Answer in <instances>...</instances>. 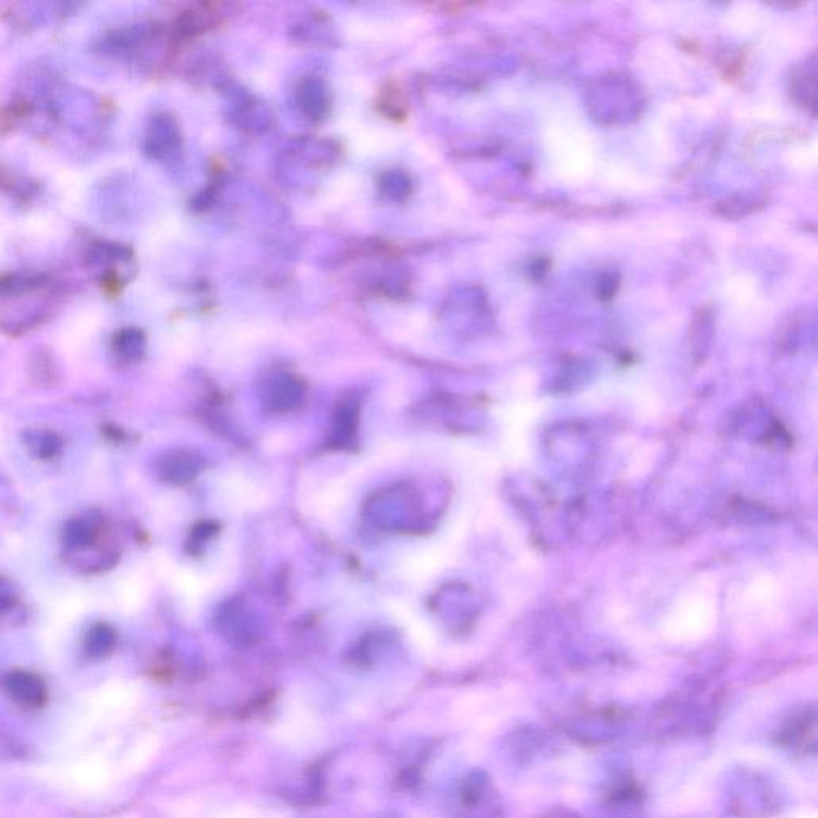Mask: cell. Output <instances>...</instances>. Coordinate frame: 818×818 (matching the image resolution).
<instances>
[{"label": "cell", "instance_id": "cell-1", "mask_svg": "<svg viewBox=\"0 0 818 818\" xmlns=\"http://www.w3.org/2000/svg\"><path fill=\"white\" fill-rule=\"evenodd\" d=\"M265 402L275 411H290L303 402V384L288 374L274 376L265 385Z\"/></svg>", "mask_w": 818, "mask_h": 818}, {"label": "cell", "instance_id": "cell-2", "mask_svg": "<svg viewBox=\"0 0 818 818\" xmlns=\"http://www.w3.org/2000/svg\"><path fill=\"white\" fill-rule=\"evenodd\" d=\"M200 472V461L197 455L185 453V451H178L172 454L165 455L160 463L159 474L165 482L173 483V484H185L191 482L194 476H197Z\"/></svg>", "mask_w": 818, "mask_h": 818}, {"label": "cell", "instance_id": "cell-3", "mask_svg": "<svg viewBox=\"0 0 818 818\" xmlns=\"http://www.w3.org/2000/svg\"><path fill=\"white\" fill-rule=\"evenodd\" d=\"M297 101L303 113L311 119H322L328 109V92L322 80L307 77L297 90Z\"/></svg>", "mask_w": 818, "mask_h": 818}, {"label": "cell", "instance_id": "cell-4", "mask_svg": "<svg viewBox=\"0 0 818 818\" xmlns=\"http://www.w3.org/2000/svg\"><path fill=\"white\" fill-rule=\"evenodd\" d=\"M178 130L168 117H159L154 122L147 139V145L152 155H165L178 145Z\"/></svg>", "mask_w": 818, "mask_h": 818}, {"label": "cell", "instance_id": "cell-5", "mask_svg": "<svg viewBox=\"0 0 818 818\" xmlns=\"http://www.w3.org/2000/svg\"><path fill=\"white\" fill-rule=\"evenodd\" d=\"M25 446L37 459H52L61 449V438L52 430H27Z\"/></svg>", "mask_w": 818, "mask_h": 818}, {"label": "cell", "instance_id": "cell-6", "mask_svg": "<svg viewBox=\"0 0 818 818\" xmlns=\"http://www.w3.org/2000/svg\"><path fill=\"white\" fill-rule=\"evenodd\" d=\"M356 419H358V411H356L355 403H343L337 408L334 421H333V436H334L336 444L343 446L345 443H349L350 438L355 434Z\"/></svg>", "mask_w": 818, "mask_h": 818}, {"label": "cell", "instance_id": "cell-7", "mask_svg": "<svg viewBox=\"0 0 818 818\" xmlns=\"http://www.w3.org/2000/svg\"><path fill=\"white\" fill-rule=\"evenodd\" d=\"M98 535V522L93 518H75L65 529V541L69 547L85 548Z\"/></svg>", "mask_w": 818, "mask_h": 818}, {"label": "cell", "instance_id": "cell-8", "mask_svg": "<svg viewBox=\"0 0 818 818\" xmlns=\"http://www.w3.org/2000/svg\"><path fill=\"white\" fill-rule=\"evenodd\" d=\"M379 185H381L384 195H387L392 200H402L411 191V181L408 176L398 170L385 173L381 178Z\"/></svg>", "mask_w": 818, "mask_h": 818}, {"label": "cell", "instance_id": "cell-9", "mask_svg": "<svg viewBox=\"0 0 818 818\" xmlns=\"http://www.w3.org/2000/svg\"><path fill=\"white\" fill-rule=\"evenodd\" d=\"M114 641H115V636H114L113 628L107 627L105 623H99L86 636V646H88V651L95 655H106L113 649Z\"/></svg>", "mask_w": 818, "mask_h": 818}, {"label": "cell", "instance_id": "cell-10", "mask_svg": "<svg viewBox=\"0 0 818 818\" xmlns=\"http://www.w3.org/2000/svg\"><path fill=\"white\" fill-rule=\"evenodd\" d=\"M117 349L125 358H138L145 350V336L136 330H126L117 337Z\"/></svg>", "mask_w": 818, "mask_h": 818}]
</instances>
